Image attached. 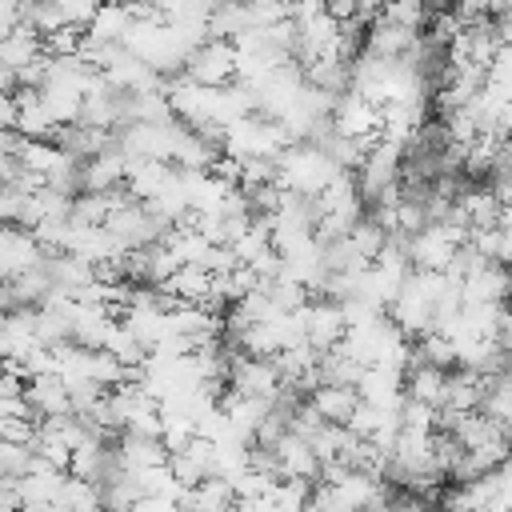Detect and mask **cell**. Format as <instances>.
<instances>
[{
    "label": "cell",
    "instance_id": "8",
    "mask_svg": "<svg viewBox=\"0 0 512 512\" xmlns=\"http://www.w3.org/2000/svg\"><path fill=\"white\" fill-rule=\"evenodd\" d=\"M508 296V272L500 264H480L468 276H460V304H504Z\"/></svg>",
    "mask_w": 512,
    "mask_h": 512
},
{
    "label": "cell",
    "instance_id": "7",
    "mask_svg": "<svg viewBox=\"0 0 512 512\" xmlns=\"http://www.w3.org/2000/svg\"><path fill=\"white\" fill-rule=\"evenodd\" d=\"M24 404L32 408L36 420H56V416H72L68 408V392H64V380L60 376H32L24 380Z\"/></svg>",
    "mask_w": 512,
    "mask_h": 512
},
{
    "label": "cell",
    "instance_id": "15",
    "mask_svg": "<svg viewBox=\"0 0 512 512\" xmlns=\"http://www.w3.org/2000/svg\"><path fill=\"white\" fill-rule=\"evenodd\" d=\"M40 56H44V52H40V36H36L32 28H24V24H16V28L0 40V64L12 68V72L36 64Z\"/></svg>",
    "mask_w": 512,
    "mask_h": 512
},
{
    "label": "cell",
    "instance_id": "18",
    "mask_svg": "<svg viewBox=\"0 0 512 512\" xmlns=\"http://www.w3.org/2000/svg\"><path fill=\"white\" fill-rule=\"evenodd\" d=\"M376 16H380L384 24H392V28H404V32H412V36H420V32L428 28L432 4H420V0H408V4H384Z\"/></svg>",
    "mask_w": 512,
    "mask_h": 512
},
{
    "label": "cell",
    "instance_id": "1",
    "mask_svg": "<svg viewBox=\"0 0 512 512\" xmlns=\"http://www.w3.org/2000/svg\"><path fill=\"white\" fill-rule=\"evenodd\" d=\"M468 244V232L460 228H448V224H428L420 228L416 236H408L404 244V260L412 272H448L452 260H456V248Z\"/></svg>",
    "mask_w": 512,
    "mask_h": 512
},
{
    "label": "cell",
    "instance_id": "13",
    "mask_svg": "<svg viewBox=\"0 0 512 512\" xmlns=\"http://www.w3.org/2000/svg\"><path fill=\"white\" fill-rule=\"evenodd\" d=\"M128 8L124 4H96V16L88 20V28H84V36L92 40V44H100V48H112V44H124V36H128Z\"/></svg>",
    "mask_w": 512,
    "mask_h": 512
},
{
    "label": "cell",
    "instance_id": "23",
    "mask_svg": "<svg viewBox=\"0 0 512 512\" xmlns=\"http://www.w3.org/2000/svg\"><path fill=\"white\" fill-rule=\"evenodd\" d=\"M20 24V4H12V0H0V40L12 32Z\"/></svg>",
    "mask_w": 512,
    "mask_h": 512
},
{
    "label": "cell",
    "instance_id": "20",
    "mask_svg": "<svg viewBox=\"0 0 512 512\" xmlns=\"http://www.w3.org/2000/svg\"><path fill=\"white\" fill-rule=\"evenodd\" d=\"M108 220V200L104 196H92V192H80L68 200V224L72 228H104Z\"/></svg>",
    "mask_w": 512,
    "mask_h": 512
},
{
    "label": "cell",
    "instance_id": "11",
    "mask_svg": "<svg viewBox=\"0 0 512 512\" xmlns=\"http://www.w3.org/2000/svg\"><path fill=\"white\" fill-rule=\"evenodd\" d=\"M272 456H276L280 480H304V484H316L320 464H316V456H312L308 440H300V436H292V432H288V436L272 448Z\"/></svg>",
    "mask_w": 512,
    "mask_h": 512
},
{
    "label": "cell",
    "instance_id": "16",
    "mask_svg": "<svg viewBox=\"0 0 512 512\" xmlns=\"http://www.w3.org/2000/svg\"><path fill=\"white\" fill-rule=\"evenodd\" d=\"M344 240H348V248H352L368 268L376 264V256H380V252H384V244H388L384 228H380V224H372L368 216H360V220L348 228V236H344Z\"/></svg>",
    "mask_w": 512,
    "mask_h": 512
},
{
    "label": "cell",
    "instance_id": "17",
    "mask_svg": "<svg viewBox=\"0 0 512 512\" xmlns=\"http://www.w3.org/2000/svg\"><path fill=\"white\" fill-rule=\"evenodd\" d=\"M52 504H56L60 512H104V508H100V488L88 484V480H72V476H64L60 496H56Z\"/></svg>",
    "mask_w": 512,
    "mask_h": 512
},
{
    "label": "cell",
    "instance_id": "10",
    "mask_svg": "<svg viewBox=\"0 0 512 512\" xmlns=\"http://www.w3.org/2000/svg\"><path fill=\"white\" fill-rule=\"evenodd\" d=\"M308 408L320 416V424H332V428H344L360 404L356 388H336V384H316L308 396Z\"/></svg>",
    "mask_w": 512,
    "mask_h": 512
},
{
    "label": "cell",
    "instance_id": "21",
    "mask_svg": "<svg viewBox=\"0 0 512 512\" xmlns=\"http://www.w3.org/2000/svg\"><path fill=\"white\" fill-rule=\"evenodd\" d=\"M60 160H64V152L56 144H48V140H24V148H20V168L36 172V176H48Z\"/></svg>",
    "mask_w": 512,
    "mask_h": 512
},
{
    "label": "cell",
    "instance_id": "19",
    "mask_svg": "<svg viewBox=\"0 0 512 512\" xmlns=\"http://www.w3.org/2000/svg\"><path fill=\"white\" fill-rule=\"evenodd\" d=\"M264 500L276 512H304L308 500H312V484H304V480H272L268 492H264Z\"/></svg>",
    "mask_w": 512,
    "mask_h": 512
},
{
    "label": "cell",
    "instance_id": "25",
    "mask_svg": "<svg viewBox=\"0 0 512 512\" xmlns=\"http://www.w3.org/2000/svg\"><path fill=\"white\" fill-rule=\"evenodd\" d=\"M232 512H276V508H272L264 496H256V500H236V508H232Z\"/></svg>",
    "mask_w": 512,
    "mask_h": 512
},
{
    "label": "cell",
    "instance_id": "3",
    "mask_svg": "<svg viewBox=\"0 0 512 512\" xmlns=\"http://www.w3.org/2000/svg\"><path fill=\"white\" fill-rule=\"evenodd\" d=\"M228 392L272 404L280 396V376H276L272 360H252V356H240L236 348H228Z\"/></svg>",
    "mask_w": 512,
    "mask_h": 512
},
{
    "label": "cell",
    "instance_id": "5",
    "mask_svg": "<svg viewBox=\"0 0 512 512\" xmlns=\"http://www.w3.org/2000/svg\"><path fill=\"white\" fill-rule=\"evenodd\" d=\"M332 132L336 136H348V140H364V136L380 132V108H372L364 96H356L348 88L332 104Z\"/></svg>",
    "mask_w": 512,
    "mask_h": 512
},
{
    "label": "cell",
    "instance_id": "12",
    "mask_svg": "<svg viewBox=\"0 0 512 512\" xmlns=\"http://www.w3.org/2000/svg\"><path fill=\"white\" fill-rule=\"evenodd\" d=\"M120 328H124L144 352H152V348L168 336V324H164V316H160L152 304H128V308L120 312Z\"/></svg>",
    "mask_w": 512,
    "mask_h": 512
},
{
    "label": "cell",
    "instance_id": "14",
    "mask_svg": "<svg viewBox=\"0 0 512 512\" xmlns=\"http://www.w3.org/2000/svg\"><path fill=\"white\" fill-rule=\"evenodd\" d=\"M160 292H168V296L180 300V304L204 308V304H208V292H212V276H208L204 268H176V272L160 284Z\"/></svg>",
    "mask_w": 512,
    "mask_h": 512
},
{
    "label": "cell",
    "instance_id": "4",
    "mask_svg": "<svg viewBox=\"0 0 512 512\" xmlns=\"http://www.w3.org/2000/svg\"><path fill=\"white\" fill-rule=\"evenodd\" d=\"M344 332H348V324L340 316V304H332V300H308V308H304V344L316 356L340 348Z\"/></svg>",
    "mask_w": 512,
    "mask_h": 512
},
{
    "label": "cell",
    "instance_id": "24",
    "mask_svg": "<svg viewBox=\"0 0 512 512\" xmlns=\"http://www.w3.org/2000/svg\"><path fill=\"white\" fill-rule=\"evenodd\" d=\"M0 132H16V104H12V92H8V96L0 92Z\"/></svg>",
    "mask_w": 512,
    "mask_h": 512
},
{
    "label": "cell",
    "instance_id": "6",
    "mask_svg": "<svg viewBox=\"0 0 512 512\" xmlns=\"http://www.w3.org/2000/svg\"><path fill=\"white\" fill-rule=\"evenodd\" d=\"M124 172H128V156L112 144L88 160H80V192H92V196H104L112 188L124 184Z\"/></svg>",
    "mask_w": 512,
    "mask_h": 512
},
{
    "label": "cell",
    "instance_id": "9",
    "mask_svg": "<svg viewBox=\"0 0 512 512\" xmlns=\"http://www.w3.org/2000/svg\"><path fill=\"white\" fill-rule=\"evenodd\" d=\"M480 396H484V376H476L468 368H448L444 372V396H440L436 412H456V416L476 412Z\"/></svg>",
    "mask_w": 512,
    "mask_h": 512
},
{
    "label": "cell",
    "instance_id": "22",
    "mask_svg": "<svg viewBox=\"0 0 512 512\" xmlns=\"http://www.w3.org/2000/svg\"><path fill=\"white\" fill-rule=\"evenodd\" d=\"M56 12H60V24H64V28L84 32L88 20L96 16V4H88V0H56Z\"/></svg>",
    "mask_w": 512,
    "mask_h": 512
},
{
    "label": "cell",
    "instance_id": "2",
    "mask_svg": "<svg viewBox=\"0 0 512 512\" xmlns=\"http://www.w3.org/2000/svg\"><path fill=\"white\" fill-rule=\"evenodd\" d=\"M180 76L188 80V84H196V88H228L232 80H236V52H232V44L228 40H204V44H196L188 56H184V64H180Z\"/></svg>",
    "mask_w": 512,
    "mask_h": 512
}]
</instances>
